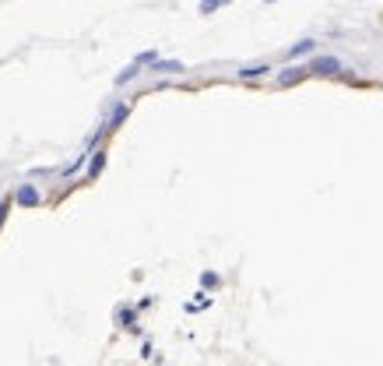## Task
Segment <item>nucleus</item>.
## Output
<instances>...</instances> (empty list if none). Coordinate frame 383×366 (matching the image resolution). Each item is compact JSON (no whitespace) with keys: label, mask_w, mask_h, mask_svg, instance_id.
Instances as JSON below:
<instances>
[{"label":"nucleus","mask_w":383,"mask_h":366,"mask_svg":"<svg viewBox=\"0 0 383 366\" xmlns=\"http://www.w3.org/2000/svg\"><path fill=\"white\" fill-rule=\"evenodd\" d=\"M264 4H278V0H264Z\"/></svg>","instance_id":"9b49d317"},{"label":"nucleus","mask_w":383,"mask_h":366,"mask_svg":"<svg viewBox=\"0 0 383 366\" xmlns=\"http://www.w3.org/2000/svg\"><path fill=\"white\" fill-rule=\"evenodd\" d=\"M155 71H162V74H176V71H183V64H155Z\"/></svg>","instance_id":"423d86ee"},{"label":"nucleus","mask_w":383,"mask_h":366,"mask_svg":"<svg viewBox=\"0 0 383 366\" xmlns=\"http://www.w3.org/2000/svg\"><path fill=\"white\" fill-rule=\"evenodd\" d=\"M316 50V39H302V43H295V46H288V60H299V57H306V53H313Z\"/></svg>","instance_id":"7ed1b4c3"},{"label":"nucleus","mask_w":383,"mask_h":366,"mask_svg":"<svg viewBox=\"0 0 383 366\" xmlns=\"http://www.w3.org/2000/svg\"><path fill=\"white\" fill-rule=\"evenodd\" d=\"M268 71H271L268 64H257V67H243V71H239V78H261V74H268Z\"/></svg>","instance_id":"20e7f679"},{"label":"nucleus","mask_w":383,"mask_h":366,"mask_svg":"<svg viewBox=\"0 0 383 366\" xmlns=\"http://www.w3.org/2000/svg\"><path fill=\"white\" fill-rule=\"evenodd\" d=\"M102 166H105V155L98 152V155H96V162H92V170H88V177H98V173H102Z\"/></svg>","instance_id":"0eeeda50"},{"label":"nucleus","mask_w":383,"mask_h":366,"mask_svg":"<svg viewBox=\"0 0 383 366\" xmlns=\"http://www.w3.org/2000/svg\"><path fill=\"white\" fill-rule=\"evenodd\" d=\"M7 208H11V201H0V226H4V218H7Z\"/></svg>","instance_id":"9d476101"},{"label":"nucleus","mask_w":383,"mask_h":366,"mask_svg":"<svg viewBox=\"0 0 383 366\" xmlns=\"http://www.w3.org/2000/svg\"><path fill=\"white\" fill-rule=\"evenodd\" d=\"M309 71H313V74H327V78H331V74H341V60H334V57H316V60L309 64Z\"/></svg>","instance_id":"f257e3e1"},{"label":"nucleus","mask_w":383,"mask_h":366,"mask_svg":"<svg viewBox=\"0 0 383 366\" xmlns=\"http://www.w3.org/2000/svg\"><path fill=\"white\" fill-rule=\"evenodd\" d=\"M225 4H232V0H204V4H200V14H215V11L225 7Z\"/></svg>","instance_id":"39448f33"},{"label":"nucleus","mask_w":383,"mask_h":366,"mask_svg":"<svg viewBox=\"0 0 383 366\" xmlns=\"http://www.w3.org/2000/svg\"><path fill=\"white\" fill-rule=\"evenodd\" d=\"M14 201H18V204H25V208H35V204L42 201V194H39V190H35L32 183H25V187H21V190L14 194Z\"/></svg>","instance_id":"f03ea898"},{"label":"nucleus","mask_w":383,"mask_h":366,"mask_svg":"<svg viewBox=\"0 0 383 366\" xmlns=\"http://www.w3.org/2000/svg\"><path fill=\"white\" fill-rule=\"evenodd\" d=\"M134 74H137V67H127V71H123V74H120V78H116V85H127V82H130V78H134Z\"/></svg>","instance_id":"1a4fd4ad"},{"label":"nucleus","mask_w":383,"mask_h":366,"mask_svg":"<svg viewBox=\"0 0 383 366\" xmlns=\"http://www.w3.org/2000/svg\"><path fill=\"white\" fill-rule=\"evenodd\" d=\"M299 78H302V71H285L278 82H282V85H292V82H299Z\"/></svg>","instance_id":"6e6552de"}]
</instances>
